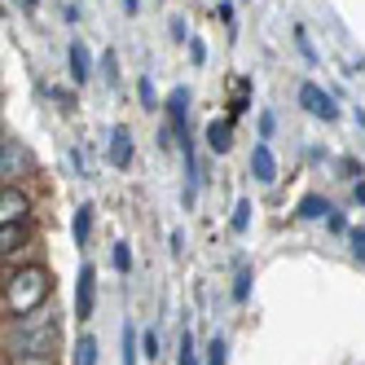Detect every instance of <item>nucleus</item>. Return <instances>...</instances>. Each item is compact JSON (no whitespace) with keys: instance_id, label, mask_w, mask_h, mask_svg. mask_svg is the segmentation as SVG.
Returning <instances> with one entry per match:
<instances>
[{"instance_id":"f257e3e1","label":"nucleus","mask_w":365,"mask_h":365,"mask_svg":"<svg viewBox=\"0 0 365 365\" xmlns=\"http://www.w3.org/2000/svg\"><path fill=\"white\" fill-rule=\"evenodd\" d=\"M53 304V269L36 259V264H14L5 269V295H0V312L5 322L31 317V312Z\"/></svg>"},{"instance_id":"f03ea898","label":"nucleus","mask_w":365,"mask_h":365,"mask_svg":"<svg viewBox=\"0 0 365 365\" xmlns=\"http://www.w3.org/2000/svg\"><path fill=\"white\" fill-rule=\"evenodd\" d=\"M58 344H62V317L58 308L48 304L31 317H18V322H5V352H40V356H58Z\"/></svg>"},{"instance_id":"7ed1b4c3","label":"nucleus","mask_w":365,"mask_h":365,"mask_svg":"<svg viewBox=\"0 0 365 365\" xmlns=\"http://www.w3.org/2000/svg\"><path fill=\"white\" fill-rule=\"evenodd\" d=\"M0 225H36L31 194L22 185H5V190H0Z\"/></svg>"},{"instance_id":"20e7f679","label":"nucleus","mask_w":365,"mask_h":365,"mask_svg":"<svg viewBox=\"0 0 365 365\" xmlns=\"http://www.w3.org/2000/svg\"><path fill=\"white\" fill-rule=\"evenodd\" d=\"M0 176L5 185H22V176H31V154L18 137H5V150H0Z\"/></svg>"},{"instance_id":"39448f33","label":"nucleus","mask_w":365,"mask_h":365,"mask_svg":"<svg viewBox=\"0 0 365 365\" xmlns=\"http://www.w3.org/2000/svg\"><path fill=\"white\" fill-rule=\"evenodd\" d=\"M190 88L185 84H176V88H168V97H163V123L176 133V141L190 133Z\"/></svg>"},{"instance_id":"423d86ee","label":"nucleus","mask_w":365,"mask_h":365,"mask_svg":"<svg viewBox=\"0 0 365 365\" xmlns=\"http://www.w3.org/2000/svg\"><path fill=\"white\" fill-rule=\"evenodd\" d=\"M93 312H97V264H80V277H75V317H80V326L84 322H93Z\"/></svg>"},{"instance_id":"0eeeda50","label":"nucleus","mask_w":365,"mask_h":365,"mask_svg":"<svg viewBox=\"0 0 365 365\" xmlns=\"http://www.w3.org/2000/svg\"><path fill=\"white\" fill-rule=\"evenodd\" d=\"M299 106H304L312 119H322V123H334V119H339L334 97H330L322 84H312V80H304V84H299Z\"/></svg>"},{"instance_id":"6e6552de","label":"nucleus","mask_w":365,"mask_h":365,"mask_svg":"<svg viewBox=\"0 0 365 365\" xmlns=\"http://www.w3.org/2000/svg\"><path fill=\"white\" fill-rule=\"evenodd\" d=\"M66 66H71V84H80V88L97 75V62H93V53H88L84 40H71V48H66Z\"/></svg>"},{"instance_id":"1a4fd4ad","label":"nucleus","mask_w":365,"mask_h":365,"mask_svg":"<svg viewBox=\"0 0 365 365\" xmlns=\"http://www.w3.org/2000/svg\"><path fill=\"white\" fill-rule=\"evenodd\" d=\"M251 176L259 180V185H277V154H273V145L269 141H255V150H251Z\"/></svg>"},{"instance_id":"9d476101","label":"nucleus","mask_w":365,"mask_h":365,"mask_svg":"<svg viewBox=\"0 0 365 365\" xmlns=\"http://www.w3.org/2000/svg\"><path fill=\"white\" fill-rule=\"evenodd\" d=\"M31 233H36V225H0V255H5V264L14 255H22V247H31Z\"/></svg>"},{"instance_id":"9b49d317","label":"nucleus","mask_w":365,"mask_h":365,"mask_svg":"<svg viewBox=\"0 0 365 365\" xmlns=\"http://www.w3.org/2000/svg\"><path fill=\"white\" fill-rule=\"evenodd\" d=\"M93 220H97V207H93V202H80V207H75V216H71V238H75V247H80V251H88V242H93Z\"/></svg>"},{"instance_id":"f8f14e48","label":"nucleus","mask_w":365,"mask_h":365,"mask_svg":"<svg viewBox=\"0 0 365 365\" xmlns=\"http://www.w3.org/2000/svg\"><path fill=\"white\" fill-rule=\"evenodd\" d=\"M233 123H238V119H212V123H207V150H212V154H229L233 150Z\"/></svg>"},{"instance_id":"ddd939ff","label":"nucleus","mask_w":365,"mask_h":365,"mask_svg":"<svg viewBox=\"0 0 365 365\" xmlns=\"http://www.w3.org/2000/svg\"><path fill=\"white\" fill-rule=\"evenodd\" d=\"M110 163L115 168H133V133H128V123L110 128Z\"/></svg>"},{"instance_id":"4468645a","label":"nucleus","mask_w":365,"mask_h":365,"mask_svg":"<svg viewBox=\"0 0 365 365\" xmlns=\"http://www.w3.org/2000/svg\"><path fill=\"white\" fill-rule=\"evenodd\" d=\"M334 212V202L326 198V194H304L299 202H295V220H326Z\"/></svg>"},{"instance_id":"2eb2a0df","label":"nucleus","mask_w":365,"mask_h":365,"mask_svg":"<svg viewBox=\"0 0 365 365\" xmlns=\"http://www.w3.org/2000/svg\"><path fill=\"white\" fill-rule=\"evenodd\" d=\"M137 361H141V334L133 326H123V334H119V365H137Z\"/></svg>"},{"instance_id":"dca6fc26","label":"nucleus","mask_w":365,"mask_h":365,"mask_svg":"<svg viewBox=\"0 0 365 365\" xmlns=\"http://www.w3.org/2000/svg\"><path fill=\"white\" fill-rule=\"evenodd\" d=\"M176 365H202V352H198V344H194L190 326L180 330V339H176Z\"/></svg>"},{"instance_id":"f3484780","label":"nucleus","mask_w":365,"mask_h":365,"mask_svg":"<svg viewBox=\"0 0 365 365\" xmlns=\"http://www.w3.org/2000/svg\"><path fill=\"white\" fill-rule=\"evenodd\" d=\"M137 97H141V110H145V115H150V110H163V97H159V88H154L150 75H141V80H137Z\"/></svg>"},{"instance_id":"a211bd4d","label":"nucleus","mask_w":365,"mask_h":365,"mask_svg":"<svg viewBox=\"0 0 365 365\" xmlns=\"http://www.w3.org/2000/svg\"><path fill=\"white\" fill-rule=\"evenodd\" d=\"M202 365H229V339L225 334H216L212 344L202 348Z\"/></svg>"},{"instance_id":"6ab92c4d","label":"nucleus","mask_w":365,"mask_h":365,"mask_svg":"<svg viewBox=\"0 0 365 365\" xmlns=\"http://www.w3.org/2000/svg\"><path fill=\"white\" fill-rule=\"evenodd\" d=\"M247 106H251V80H238L233 84V101H229V119L247 115Z\"/></svg>"},{"instance_id":"aec40b11","label":"nucleus","mask_w":365,"mask_h":365,"mask_svg":"<svg viewBox=\"0 0 365 365\" xmlns=\"http://www.w3.org/2000/svg\"><path fill=\"white\" fill-rule=\"evenodd\" d=\"M229 229L238 233V238H242V233L251 229V198H238V202H233V216H229Z\"/></svg>"},{"instance_id":"412c9836","label":"nucleus","mask_w":365,"mask_h":365,"mask_svg":"<svg viewBox=\"0 0 365 365\" xmlns=\"http://www.w3.org/2000/svg\"><path fill=\"white\" fill-rule=\"evenodd\" d=\"M71 365H97V339H93V334H80V344H75Z\"/></svg>"},{"instance_id":"4be33fe9","label":"nucleus","mask_w":365,"mask_h":365,"mask_svg":"<svg viewBox=\"0 0 365 365\" xmlns=\"http://www.w3.org/2000/svg\"><path fill=\"white\" fill-rule=\"evenodd\" d=\"M110 264H115V273H133V247L110 242Z\"/></svg>"},{"instance_id":"5701e85b","label":"nucleus","mask_w":365,"mask_h":365,"mask_svg":"<svg viewBox=\"0 0 365 365\" xmlns=\"http://www.w3.org/2000/svg\"><path fill=\"white\" fill-rule=\"evenodd\" d=\"M247 299H251V269L242 264L233 273V304H247Z\"/></svg>"},{"instance_id":"b1692460","label":"nucleus","mask_w":365,"mask_h":365,"mask_svg":"<svg viewBox=\"0 0 365 365\" xmlns=\"http://www.w3.org/2000/svg\"><path fill=\"white\" fill-rule=\"evenodd\" d=\"M5 365H58V356H40V352H9Z\"/></svg>"},{"instance_id":"393cba45","label":"nucleus","mask_w":365,"mask_h":365,"mask_svg":"<svg viewBox=\"0 0 365 365\" xmlns=\"http://www.w3.org/2000/svg\"><path fill=\"white\" fill-rule=\"evenodd\" d=\"M141 356L145 361H159L163 352H159V334H154V330H141Z\"/></svg>"},{"instance_id":"a878e982","label":"nucleus","mask_w":365,"mask_h":365,"mask_svg":"<svg viewBox=\"0 0 365 365\" xmlns=\"http://www.w3.org/2000/svg\"><path fill=\"white\" fill-rule=\"evenodd\" d=\"M97 71H101V75H106V80H110V84L119 80V58H115V48H106V53H101V62H97Z\"/></svg>"},{"instance_id":"bb28decb","label":"nucleus","mask_w":365,"mask_h":365,"mask_svg":"<svg viewBox=\"0 0 365 365\" xmlns=\"http://www.w3.org/2000/svg\"><path fill=\"white\" fill-rule=\"evenodd\" d=\"M295 44H299V53H304L308 62H317V48H312V40H308V31H304V27H295Z\"/></svg>"},{"instance_id":"cd10ccee","label":"nucleus","mask_w":365,"mask_h":365,"mask_svg":"<svg viewBox=\"0 0 365 365\" xmlns=\"http://www.w3.org/2000/svg\"><path fill=\"white\" fill-rule=\"evenodd\" d=\"M348 247H352V255L365 264V229H352V233H348Z\"/></svg>"},{"instance_id":"c85d7f7f","label":"nucleus","mask_w":365,"mask_h":365,"mask_svg":"<svg viewBox=\"0 0 365 365\" xmlns=\"http://www.w3.org/2000/svg\"><path fill=\"white\" fill-rule=\"evenodd\" d=\"M326 225H330V233H339V238H348V233H352V229H348V220L339 216V212H330V216H326Z\"/></svg>"},{"instance_id":"c756f323","label":"nucleus","mask_w":365,"mask_h":365,"mask_svg":"<svg viewBox=\"0 0 365 365\" xmlns=\"http://www.w3.org/2000/svg\"><path fill=\"white\" fill-rule=\"evenodd\" d=\"M190 58H194V66L207 62V48H202V40H194V36H190Z\"/></svg>"},{"instance_id":"7c9ffc66","label":"nucleus","mask_w":365,"mask_h":365,"mask_svg":"<svg viewBox=\"0 0 365 365\" xmlns=\"http://www.w3.org/2000/svg\"><path fill=\"white\" fill-rule=\"evenodd\" d=\"M273 137V115H259V141Z\"/></svg>"},{"instance_id":"2f4dec72","label":"nucleus","mask_w":365,"mask_h":365,"mask_svg":"<svg viewBox=\"0 0 365 365\" xmlns=\"http://www.w3.org/2000/svg\"><path fill=\"white\" fill-rule=\"evenodd\" d=\"M216 18L225 22V27H229V22H233V5H229V0H220V5H216Z\"/></svg>"},{"instance_id":"473e14b6","label":"nucleus","mask_w":365,"mask_h":365,"mask_svg":"<svg viewBox=\"0 0 365 365\" xmlns=\"http://www.w3.org/2000/svg\"><path fill=\"white\" fill-rule=\"evenodd\" d=\"M172 40H180V44L190 40V31H185V22H180V18H172Z\"/></svg>"},{"instance_id":"72a5a7b5","label":"nucleus","mask_w":365,"mask_h":365,"mask_svg":"<svg viewBox=\"0 0 365 365\" xmlns=\"http://www.w3.org/2000/svg\"><path fill=\"white\" fill-rule=\"evenodd\" d=\"M352 198L365 207V176H361V180H352Z\"/></svg>"},{"instance_id":"f704fd0d","label":"nucleus","mask_w":365,"mask_h":365,"mask_svg":"<svg viewBox=\"0 0 365 365\" xmlns=\"http://www.w3.org/2000/svg\"><path fill=\"white\" fill-rule=\"evenodd\" d=\"M123 14H128V18H137V14H141V0H123Z\"/></svg>"},{"instance_id":"c9c22d12","label":"nucleus","mask_w":365,"mask_h":365,"mask_svg":"<svg viewBox=\"0 0 365 365\" xmlns=\"http://www.w3.org/2000/svg\"><path fill=\"white\" fill-rule=\"evenodd\" d=\"M22 9H27V14H36V9H40V0H22Z\"/></svg>"},{"instance_id":"e433bc0d","label":"nucleus","mask_w":365,"mask_h":365,"mask_svg":"<svg viewBox=\"0 0 365 365\" xmlns=\"http://www.w3.org/2000/svg\"><path fill=\"white\" fill-rule=\"evenodd\" d=\"M356 123H361V128H365V110H356Z\"/></svg>"},{"instance_id":"4c0bfd02","label":"nucleus","mask_w":365,"mask_h":365,"mask_svg":"<svg viewBox=\"0 0 365 365\" xmlns=\"http://www.w3.org/2000/svg\"><path fill=\"white\" fill-rule=\"evenodd\" d=\"M18 5H22V0H18Z\"/></svg>"}]
</instances>
